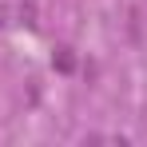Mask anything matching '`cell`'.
<instances>
[{
  "instance_id": "cell-1",
  "label": "cell",
  "mask_w": 147,
  "mask_h": 147,
  "mask_svg": "<svg viewBox=\"0 0 147 147\" xmlns=\"http://www.w3.org/2000/svg\"><path fill=\"white\" fill-rule=\"evenodd\" d=\"M56 64H60V72H72V68H76V60H72V52H68V48L60 52V60H56Z\"/></svg>"
},
{
  "instance_id": "cell-2",
  "label": "cell",
  "mask_w": 147,
  "mask_h": 147,
  "mask_svg": "<svg viewBox=\"0 0 147 147\" xmlns=\"http://www.w3.org/2000/svg\"><path fill=\"white\" fill-rule=\"evenodd\" d=\"M20 20H24V24L36 20V8H32V4H20Z\"/></svg>"
},
{
  "instance_id": "cell-3",
  "label": "cell",
  "mask_w": 147,
  "mask_h": 147,
  "mask_svg": "<svg viewBox=\"0 0 147 147\" xmlns=\"http://www.w3.org/2000/svg\"><path fill=\"white\" fill-rule=\"evenodd\" d=\"M0 24H8V4H0Z\"/></svg>"
}]
</instances>
